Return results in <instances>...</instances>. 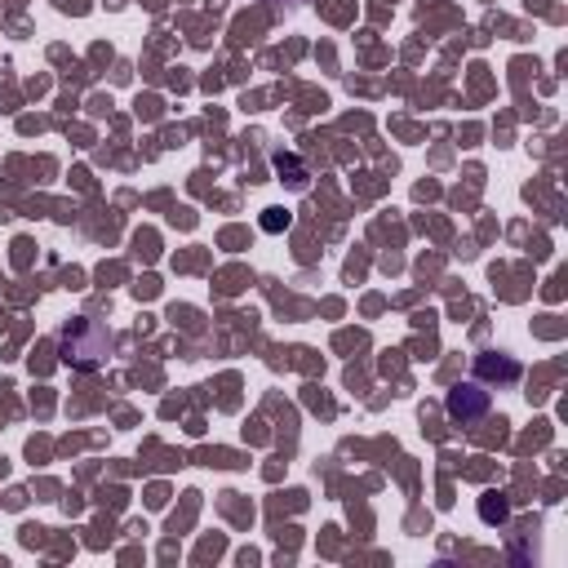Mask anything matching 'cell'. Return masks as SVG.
<instances>
[{"mask_svg":"<svg viewBox=\"0 0 568 568\" xmlns=\"http://www.w3.org/2000/svg\"><path fill=\"white\" fill-rule=\"evenodd\" d=\"M262 226H266V231H284V226H288V213H284V209H266Z\"/></svg>","mask_w":568,"mask_h":568,"instance_id":"obj_3","label":"cell"},{"mask_svg":"<svg viewBox=\"0 0 568 568\" xmlns=\"http://www.w3.org/2000/svg\"><path fill=\"white\" fill-rule=\"evenodd\" d=\"M444 408H448V417L453 422H475V417H484L488 413V390L479 386V382H457L453 390H448V399H444Z\"/></svg>","mask_w":568,"mask_h":568,"instance_id":"obj_2","label":"cell"},{"mask_svg":"<svg viewBox=\"0 0 568 568\" xmlns=\"http://www.w3.org/2000/svg\"><path fill=\"white\" fill-rule=\"evenodd\" d=\"M111 346H115V337L98 320H71L62 328V355H67V364L93 368V364H102L111 355Z\"/></svg>","mask_w":568,"mask_h":568,"instance_id":"obj_1","label":"cell"}]
</instances>
